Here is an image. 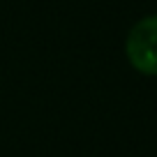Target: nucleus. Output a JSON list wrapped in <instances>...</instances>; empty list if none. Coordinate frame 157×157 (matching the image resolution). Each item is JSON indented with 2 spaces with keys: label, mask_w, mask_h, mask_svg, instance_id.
Wrapping results in <instances>:
<instances>
[{
  "label": "nucleus",
  "mask_w": 157,
  "mask_h": 157,
  "mask_svg": "<svg viewBox=\"0 0 157 157\" xmlns=\"http://www.w3.org/2000/svg\"><path fill=\"white\" fill-rule=\"evenodd\" d=\"M125 53L136 72L157 76V14L143 16L132 25L125 42Z\"/></svg>",
  "instance_id": "1"
}]
</instances>
